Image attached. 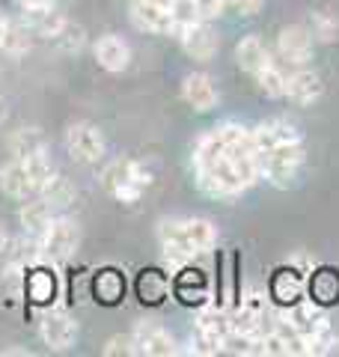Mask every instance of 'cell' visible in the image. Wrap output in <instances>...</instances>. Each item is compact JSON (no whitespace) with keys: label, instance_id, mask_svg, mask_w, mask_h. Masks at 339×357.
Returning <instances> with one entry per match:
<instances>
[{"label":"cell","instance_id":"2","mask_svg":"<svg viewBox=\"0 0 339 357\" xmlns=\"http://www.w3.org/2000/svg\"><path fill=\"white\" fill-rule=\"evenodd\" d=\"M101 185H105L107 194L122 199V203H137L143 197V191L149 188V173H146L137 161L116 158V161L105 164V170H101Z\"/></svg>","mask_w":339,"mask_h":357},{"label":"cell","instance_id":"29","mask_svg":"<svg viewBox=\"0 0 339 357\" xmlns=\"http://www.w3.org/2000/svg\"><path fill=\"white\" fill-rule=\"evenodd\" d=\"M54 42H56V48H60V51L75 54V51H81V48H84L86 33H84V27H81V24H72V21H66L63 30L54 36Z\"/></svg>","mask_w":339,"mask_h":357},{"label":"cell","instance_id":"22","mask_svg":"<svg viewBox=\"0 0 339 357\" xmlns=\"http://www.w3.org/2000/svg\"><path fill=\"white\" fill-rule=\"evenodd\" d=\"M256 84H259V89H262L265 96H271V98H280V96H286V84H289V77H286V72L280 69L277 63H265L262 69H259L256 75Z\"/></svg>","mask_w":339,"mask_h":357},{"label":"cell","instance_id":"8","mask_svg":"<svg viewBox=\"0 0 339 357\" xmlns=\"http://www.w3.org/2000/svg\"><path fill=\"white\" fill-rule=\"evenodd\" d=\"M179 42H182V48H185L188 57H194L199 63L211 60L214 54H218V48H220L218 33H214V27L206 24V21H197V24L185 27L182 33H179Z\"/></svg>","mask_w":339,"mask_h":357},{"label":"cell","instance_id":"37","mask_svg":"<svg viewBox=\"0 0 339 357\" xmlns=\"http://www.w3.org/2000/svg\"><path fill=\"white\" fill-rule=\"evenodd\" d=\"M226 3H229L239 15H256L259 9H262L265 0H226Z\"/></svg>","mask_w":339,"mask_h":357},{"label":"cell","instance_id":"35","mask_svg":"<svg viewBox=\"0 0 339 357\" xmlns=\"http://www.w3.org/2000/svg\"><path fill=\"white\" fill-rule=\"evenodd\" d=\"M312 292H315V298H322V301H331V298H336V292H339V283H336V277L327 271V283H322V277L315 274L312 277Z\"/></svg>","mask_w":339,"mask_h":357},{"label":"cell","instance_id":"10","mask_svg":"<svg viewBox=\"0 0 339 357\" xmlns=\"http://www.w3.org/2000/svg\"><path fill=\"white\" fill-rule=\"evenodd\" d=\"M268 319V298L262 292H250L247 298H241L239 310L232 316V331L239 333H250V337H259Z\"/></svg>","mask_w":339,"mask_h":357},{"label":"cell","instance_id":"39","mask_svg":"<svg viewBox=\"0 0 339 357\" xmlns=\"http://www.w3.org/2000/svg\"><path fill=\"white\" fill-rule=\"evenodd\" d=\"M24 9H36V6H51V0H18Z\"/></svg>","mask_w":339,"mask_h":357},{"label":"cell","instance_id":"26","mask_svg":"<svg viewBox=\"0 0 339 357\" xmlns=\"http://www.w3.org/2000/svg\"><path fill=\"white\" fill-rule=\"evenodd\" d=\"M39 194H45V199H48L54 208H66V206L75 203V185L69 182V178H63L60 173H56Z\"/></svg>","mask_w":339,"mask_h":357},{"label":"cell","instance_id":"31","mask_svg":"<svg viewBox=\"0 0 339 357\" xmlns=\"http://www.w3.org/2000/svg\"><path fill=\"white\" fill-rule=\"evenodd\" d=\"M194 351L202 354V357L218 354V351H223V337L220 333H214V331H209V328L197 325V331H194Z\"/></svg>","mask_w":339,"mask_h":357},{"label":"cell","instance_id":"16","mask_svg":"<svg viewBox=\"0 0 339 357\" xmlns=\"http://www.w3.org/2000/svg\"><path fill=\"white\" fill-rule=\"evenodd\" d=\"M286 96L295 105H312L322 98V77L310 72V69H298L295 75H289L286 84Z\"/></svg>","mask_w":339,"mask_h":357},{"label":"cell","instance_id":"17","mask_svg":"<svg viewBox=\"0 0 339 357\" xmlns=\"http://www.w3.org/2000/svg\"><path fill=\"white\" fill-rule=\"evenodd\" d=\"M9 152L15 155L18 161H27L33 158V155H42V152H48V137L42 134V128H18L13 131V137H9Z\"/></svg>","mask_w":339,"mask_h":357},{"label":"cell","instance_id":"18","mask_svg":"<svg viewBox=\"0 0 339 357\" xmlns=\"http://www.w3.org/2000/svg\"><path fill=\"white\" fill-rule=\"evenodd\" d=\"M60 292V283L51 271L45 268H33V271L24 274V295L33 301V304H51Z\"/></svg>","mask_w":339,"mask_h":357},{"label":"cell","instance_id":"41","mask_svg":"<svg viewBox=\"0 0 339 357\" xmlns=\"http://www.w3.org/2000/svg\"><path fill=\"white\" fill-rule=\"evenodd\" d=\"M6 24H9V21L3 18V13H0V39H3V33H6Z\"/></svg>","mask_w":339,"mask_h":357},{"label":"cell","instance_id":"5","mask_svg":"<svg viewBox=\"0 0 339 357\" xmlns=\"http://www.w3.org/2000/svg\"><path fill=\"white\" fill-rule=\"evenodd\" d=\"M66 149L75 161L93 164L105 155V134H101L93 122H75L66 131Z\"/></svg>","mask_w":339,"mask_h":357},{"label":"cell","instance_id":"23","mask_svg":"<svg viewBox=\"0 0 339 357\" xmlns=\"http://www.w3.org/2000/svg\"><path fill=\"white\" fill-rule=\"evenodd\" d=\"M30 33H33V30H30L27 24H13V21H9L3 39H0V51L9 54V57H21V54H27L30 45H33Z\"/></svg>","mask_w":339,"mask_h":357},{"label":"cell","instance_id":"15","mask_svg":"<svg viewBox=\"0 0 339 357\" xmlns=\"http://www.w3.org/2000/svg\"><path fill=\"white\" fill-rule=\"evenodd\" d=\"M0 191L15 197V199H30L33 194H36V185H33L24 161L15 158L13 164H6L3 170H0Z\"/></svg>","mask_w":339,"mask_h":357},{"label":"cell","instance_id":"14","mask_svg":"<svg viewBox=\"0 0 339 357\" xmlns=\"http://www.w3.org/2000/svg\"><path fill=\"white\" fill-rule=\"evenodd\" d=\"M18 220H21V227H24V232L30 238L42 241L45 229H48L51 220H54V206L48 203V199H30V203L21 206Z\"/></svg>","mask_w":339,"mask_h":357},{"label":"cell","instance_id":"32","mask_svg":"<svg viewBox=\"0 0 339 357\" xmlns=\"http://www.w3.org/2000/svg\"><path fill=\"white\" fill-rule=\"evenodd\" d=\"M167 280L158 271H149V274H143L140 277V295H143V301H149V304H158L164 295H167Z\"/></svg>","mask_w":339,"mask_h":357},{"label":"cell","instance_id":"28","mask_svg":"<svg viewBox=\"0 0 339 357\" xmlns=\"http://www.w3.org/2000/svg\"><path fill=\"white\" fill-rule=\"evenodd\" d=\"M167 6H170V15H173V33H182L185 27L202 21L199 13H197V3H194V0H170Z\"/></svg>","mask_w":339,"mask_h":357},{"label":"cell","instance_id":"21","mask_svg":"<svg viewBox=\"0 0 339 357\" xmlns=\"http://www.w3.org/2000/svg\"><path fill=\"white\" fill-rule=\"evenodd\" d=\"M235 60H239V66H241L244 72L256 75V72L271 60V54H268L265 42L259 39V36H244V39L239 42V48H235Z\"/></svg>","mask_w":339,"mask_h":357},{"label":"cell","instance_id":"1","mask_svg":"<svg viewBox=\"0 0 339 357\" xmlns=\"http://www.w3.org/2000/svg\"><path fill=\"white\" fill-rule=\"evenodd\" d=\"M167 259L190 262L197 253H206L218 244V229L206 218H185V220H164L158 227Z\"/></svg>","mask_w":339,"mask_h":357},{"label":"cell","instance_id":"34","mask_svg":"<svg viewBox=\"0 0 339 357\" xmlns=\"http://www.w3.org/2000/svg\"><path fill=\"white\" fill-rule=\"evenodd\" d=\"M101 354L105 357H131V354H137V345H134V337H122V333H116V337H110L105 342Z\"/></svg>","mask_w":339,"mask_h":357},{"label":"cell","instance_id":"12","mask_svg":"<svg viewBox=\"0 0 339 357\" xmlns=\"http://www.w3.org/2000/svg\"><path fill=\"white\" fill-rule=\"evenodd\" d=\"M96 63L101 66L105 72H126L128 63H131V48L128 42L116 36V33H107V36H101L96 42Z\"/></svg>","mask_w":339,"mask_h":357},{"label":"cell","instance_id":"36","mask_svg":"<svg viewBox=\"0 0 339 357\" xmlns=\"http://www.w3.org/2000/svg\"><path fill=\"white\" fill-rule=\"evenodd\" d=\"M194 3H197V13H199L202 21L220 18L223 9H226V0H194Z\"/></svg>","mask_w":339,"mask_h":357},{"label":"cell","instance_id":"3","mask_svg":"<svg viewBox=\"0 0 339 357\" xmlns=\"http://www.w3.org/2000/svg\"><path fill=\"white\" fill-rule=\"evenodd\" d=\"M303 164V143L292 140V143H280L274 149L259 152V167H262V176L274 185H289L295 173L301 170Z\"/></svg>","mask_w":339,"mask_h":357},{"label":"cell","instance_id":"4","mask_svg":"<svg viewBox=\"0 0 339 357\" xmlns=\"http://www.w3.org/2000/svg\"><path fill=\"white\" fill-rule=\"evenodd\" d=\"M39 248L48 259H56V262L72 259L77 248H81V227L72 218H54L51 227L45 229Z\"/></svg>","mask_w":339,"mask_h":357},{"label":"cell","instance_id":"42","mask_svg":"<svg viewBox=\"0 0 339 357\" xmlns=\"http://www.w3.org/2000/svg\"><path fill=\"white\" fill-rule=\"evenodd\" d=\"M155 3H170V0H155Z\"/></svg>","mask_w":339,"mask_h":357},{"label":"cell","instance_id":"9","mask_svg":"<svg viewBox=\"0 0 339 357\" xmlns=\"http://www.w3.org/2000/svg\"><path fill=\"white\" fill-rule=\"evenodd\" d=\"M277 51L289 66H303L312 57V33L301 24L282 27L277 36Z\"/></svg>","mask_w":339,"mask_h":357},{"label":"cell","instance_id":"11","mask_svg":"<svg viewBox=\"0 0 339 357\" xmlns=\"http://www.w3.org/2000/svg\"><path fill=\"white\" fill-rule=\"evenodd\" d=\"M131 21L149 33H173V15L167 3L155 0H131Z\"/></svg>","mask_w":339,"mask_h":357},{"label":"cell","instance_id":"24","mask_svg":"<svg viewBox=\"0 0 339 357\" xmlns=\"http://www.w3.org/2000/svg\"><path fill=\"white\" fill-rule=\"evenodd\" d=\"M303 277H307V274H301L295 265H292L289 271H280L274 277V298H280V301H298L303 295Z\"/></svg>","mask_w":339,"mask_h":357},{"label":"cell","instance_id":"27","mask_svg":"<svg viewBox=\"0 0 339 357\" xmlns=\"http://www.w3.org/2000/svg\"><path fill=\"white\" fill-rule=\"evenodd\" d=\"M24 167H27V173H30V178H33V185H36V194H39L42 188L56 176V164L51 161V155H48V152L33 155V158L24 161Z\"/></svg>","mask_w":339,"mask_h":357},{"label":"cell","instance_id":"19","mask_svg":"<svg viewBox=\"0 0 339 357\" xmlns=\"http://www.w3.org/2000/svg\"><path fill=\"white\" fill-rule=\"evenodd\" d=\"M292 140H301V134L289 126V122H262L259 128H253V143H256V152H265V149H274L280 143H292Z\"/></svg>","mask_w":339,"mask_h":357},{"label":"cell","instance_id":"25","mask_svg":"<svg viewBox=\"0 0 339 357\" xmlns=\"http://www.w3.org/2000/svg\"><path fill=\"white\" fill-rule=\"evenodd\" d=\"M197 325L199 328H209L214 333H220L223 342H226V337H229V331H232V316H229V312H223L220 307L209 304V307H202L197 312Z\"/></svg>","mask_w":339,"mask_h":357},{"label":"cell","instance_id":"38","mask_svg":"<svg viewBox=\"0 0 339 357\" xmlns=\"http://www.w3.org/2000/svg\"><path fill=\"white\" fill-rule=\"evenodd\" d=\"M9 244H13V238H9V232H6L3 223H0V253H6V250H9Z\"/></svg>","mask_w":339,"mask_h":357},{"label":"cell","instance_id":"7","mask_svg":"<svg viewBox=\"0 0 339 357\" xmlns=\"http://www.w3.org/2000/svg\"><path fill=\"white\" fill-rule=\"evenodd\" d=\"M134 345H137V354H149V357H170L176 354V340L170 337V331H164L158 321L143 319L134 328Z\"/></svg>","mask_w":339,"mask_h":357},{"label":"cell","instance_id":"13","mask_svg":"<svg viewBox=\"0 0 339 357\" xmlns=\"http://www.w3.org/2000/svg\"><path fill=\"white\" fill-rule=\"evenodd\" d=\"M182 98L197 110V114H209V110L218 105V86L206 72H194L185 77L182 84Z\"/></svg>","mask_w":339,"mask_h":357},{"label":"cell","instance_id":"30","mask_svg":"<svg viewBox=\"0 0 339 357\" xmlns=\"http://www.w3.org/2000/svg\"><path fill=\"white\" fill-rule=\"evenodd\" d=\"M122 289L126 286H122V277L116 271H101L96 277V295L101 301H107V304H113V301L122 298Z\"/></svg>","mask_w":339,"mask_h":357},{"label":"cell","instance_id":"20","mask_svg":"<svg viewBox=\"0 0 339 357\" xmlns=\"http://www.w3.org/2000/svg\"><path fill=\"white\" fill-rule=\"evenodd\" d=\"M66 21H69V18H66L63 13H56L54 6L24 9V24H27L33 33H39V36H48V39H54L56 33L63 30Z\"/></svg>","mask_w":339,"mask_h":357},{"label":"cell","instance_id":"33","mask_svg":"<svg viewBox=\"0 0 339 357\" xmlns=\"http://www.w3.org/2000/svg\"><path fill=\"white\" fill-rule=\"evenodd\" d=\"M312 36L315 39H322V42H333L336 36H339V21H336V15H327V13H312Z\"/></svg>","mask_w":339,"mask_h":357},{"label":"cell","instance_id":"40","mask_svg":"<svg viewBox=\"0 0 339 357\" xmlns=\"http://www.w3.org/2000/svg\"><path fill=\"white\" fill-rule=\"evenodd\" d=\"M6 114H9V110H6V102H3V98H0V126H3V119H6Z\"/></svg>","mask_w":339,"mask_h":357},{"label":"cell","instance_id":"6","mask_svg":"<svg viewBox=\"0 0 339 357\" xmlns=\"http://www.w3.org/2000/svg\"><path fill=\"white\" fill-rule=\"evenodd\" d=\"M39 337L51 351H69L77 340V321L63 310L45 312L39 321Z\"/></svg>","mask_w":339,"mask_h":357}]
</instances>
